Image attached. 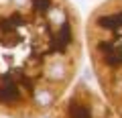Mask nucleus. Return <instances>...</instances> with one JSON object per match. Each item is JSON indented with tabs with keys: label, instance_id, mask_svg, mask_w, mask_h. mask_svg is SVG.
I'll return each instance as SVG.
<instances>
[{
	"label": "nucleus",
	"instance_id": "nucleus-1",
	"mask_svg": "<svg viewBox=\"0 0 122 118\" xmlns=\"http://www.w3.org/2000/svg\"><path fill=\"white\" fill-rule=\"evenodd\" d=\"M83 26L71 0H0V118H45L75 83Z\"/></svg>",
	"mask_w": 122,
	"mask_h": 118
},
{
	"label": "nucleus",
	"instance_id": "nucleus-3",
	"mask_svg": "<svg viewBox=\"0 0 122 118\" xmlns=\"http://www.w3.org/2000/svg\"><path fill=\"white\" fill-rule=\"evenodd\" d=\"M47 118H118L108 102L87 82H75Z\"/></svg>",
	"mask_w": 122,
	"mask_h": 118
},
{
	"label": "nucleus",
	"instance_id": "nucleus-2",
	"mask_svg": "<svg viewBox=\"0 0 122 118\" xmlns=\"http://www.w3.org/2000/svg\"><path fill=\"white\" fill-rule=\"evenodd\" d=\"M83 45L100 96L122 118V0H102L83 22Z\"/></svg>",
	"mask_w": 122,
	"mask_h": 118
}]
</instances>
